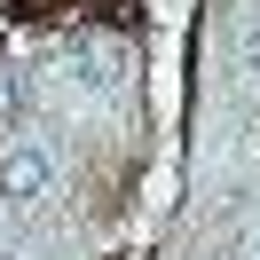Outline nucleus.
<instances>
[{
  "label": "nucleus",
  "mask_w": 260,
  "mask_h": 260,
  "mask_svg": "<svg viewBox=\"0 0 260 260\" xmlns=\"http://www.w3.org/2000/svg\"><path fill=\"white\" fill-rule=\"evenodd\" d=\"M55 95L63 103H118L126 95V48L118 40H95V32L63 40L55 48Z\"/></svg>",
  "instance_id": "1"
},
{
  "label": "nucleus",
  "mask_w": 260,
  "mask_h": 260,
  "mask_svg": "<svg viewBox=\"0 0 260 260\" xmlns=\"http://www.w3.org/2000/svg\"><path fill=\"white\" fill-rule=\"evenodd\" d=\"M229 40H237V71L260 87V0H244V8H237V32H229Z\"/></svg>",
  "instance_id": "3"
},
{
  "label": "nucleus",
  "mask_w": 260,
  "mask_h": 260,
  "mask_svg": "<svg viewBox=\"0 0 260 260\" xmlns=\"http://www.w3.org/2000/svg\"><path fill=\"white\" fill-rule=\"evenodd\" d=\"M55 150L48 142H8V158H0V197L8 205H48L55 197Z\"/></svg>",
  "instance_id": "2"
},
{
  "label": "nucleus",
  "mask_w": 260,
  "mask_h": 260,
  "mask_svg": "<svg viewBox=\"0 0 260 260\" xmlns=\"http://www.w3.org/2000/svg\"><path fill=\"white\" fill-rule=\"evenodd\" d=\"M244 260H260V237H252V244H244Z\"/></svg>",
  "instance_id": "4"
},
{
  "label": "nucleus",
  "mask_w": 260,
  "mask_h": 260,
  "mask_svg": "<svg viewBox=\"0 0 260 260\" xmlns=\"http://www.w3.org/2000/svg\"><path fill=\"white\" fill-rule=\"evenodd\" d=\"M0 260H8V252H0Z\"/></svg>",
  "instance_id": "5"
}]
</instances>
